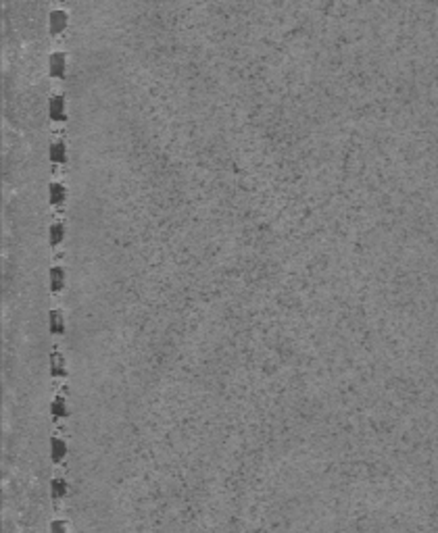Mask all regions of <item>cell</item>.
I'll use <instances>...</instances> for the list:
<instances>
[{"instance_id":"1","label":"cell","mask_w":438,"mask_h":533,"mask_svg":"<svg viewBox=\"0 0 438 533\" xmlns=\"http://www.w3.org/2000/svg\"><path fill=\"white\" fill-rule=\"evenodd\" d=\"M48 67H50V75L63 77V75H65V67H67L65 54H63V52H52L50 58H48Z\"/></svg>"},{"instance_id":"11","label":"cell","mask_w":438,"mask_h":533,"mask_svg":"<svg viewBox=\"0 0 438 533\" xmlns=\"http://www.w3.org/2000/svg\"><path fill=\"white\" fill-rule=\"evenodd\" d=\"M63 236H65V229H63V225H61V223H52L50 229H48V240H50V244H52V246L61 244V242H63Z\"/></svg>"},{"instance_id":"13","label":"cell","mask_w":438,"mask_h":533,"mask_svg":"<svg viewBox=\"0 0 438 533\" xmlns=\"http://www.w3.org/2000/svg\"><path fill=\"white\" fill-rule=\"evenodd\" d=\"M50 533H67L65 523H63V521H54V523L50 525Z\"/></svg>"},{"instance_id":"8","label":"cell","mask_w":438,"mask_h":533,"mask_svg":"<svg viewBox=\"0 0 438 533\" xmlns=\"http://www.w3.org/2000/svg\"><path fill=\"white\" fill-rule=\"evenodd\" d=\"M50 373L54 375V377L67 373V371H65V358H63L61 352H52V354H50Z\"/></svg>"},{"instance_id":"10","label":"cell","mask_w":438,"mask_h":533,"mask_svg":"<svg viewBox=\"0 0 438 533\" xmlns=\"http://www.w3.org/2000/svg\"><path fill=\"white\" fill-rule=\"evenodd\" d=\"M63 281H65V271H63L61 267H52L50 269V288L54 292H58L63 288Z\"/></svg>"},{"instance_id":"3","label":"cell","mask_w":438,"mask_h":533,"mask_svg":"<svg viewBox=\"0 0 438 533\" xmlns=\"http://www.w3.org/2000/svg\"><path fill=\"white\" fill-rule=\"evenodd\" d=\"M48 113H50V117L54 119V121H63L65 119V100H63V96H52L50 100H48Z\"/></svg>"},{"instance_id":"2","label":"cell","mask_w":438,"mask_h":533,"mask_svg":"<svg viewBox=\"0 0 438 533\" xmlns=\"http://www.w3.org/2000/svg\"><path fill=\"white\" fill-rule=\"evenodd\" d=\"M48 23H50V31H52V34H58V31H63V29L67 27V13L61 11V9L50 11Z\"/></svg>"},{"instance_id":"7","label":"cell","mask_w":438,"mask_h":533,"mask_svg":"<svg viewBox=\"0 0 438 533\" xmlns=\"http://www.w3.org/2000/svg\"><path fill=\"white\" fill-rule=\"evenodd\" d=\"M48 327L52 333H63L65 331V319H63L61 310H50L48 312Z\"/></svg>"},{"instance_id":"6","label":"cell","mask_w":438,"mask_h":533,"mask_svg":"<svg viewBox=\"0 0 438 533\" xmlns=\"http://www.w3.org/2000/svg\"><path fill=\"white\" fill-rule=\"evenodd\" d=\"M65 196H67V190H65V185H63V183L52 181L48 185V198H50L52 204H61L63 200H65Z\"/></svg>"},{"instance_id":"5","label":"cell","mask_w":438,"mask_h":533,"mask_svg":"<svg viewBox=\"0 0 438 533\" xmlns=\"http://www.w3.org/2000/svg\"><path fill=\"white\" fill-rule=\"evenodd\" d=\"M65 454H67V444L63 442L61 437H52L50 440V458L54 462H58V460L65 458Z\"/></svg>"},{"instance_id":"9","label":"cell","mask_w":438,"mask_h":533,"mask_svg":"<svg viewBox=\"0 0 438 533\" xmlns=\"http://www.w3.org/2000/svg\"><path fill=\"white\" fill-rule=\"evenodd\" d=\"M50 413H52V417H56V419H63V417H67V402H65V398L63 396H56L54 400H52V404H50Z\"/></svg>"},{"instance_id":"4","label":"cell","mask_w":438,"mask_h":533,"mask_svg":"<svg viewBox=\"0 0 438 533\" xmlns=\"http://www.w3.org/2000/svg\"><path fill=\"white\" fill-rule=\"evenodd\" d=\"M48 154H50V161H52V163H65V161H67V148H65V142H61V140L52 142Z\"/></svg>"},{"instance_id":"12","label":"cell","mask_w":438,"mask_h":533,"mask_svg":"<svg viewBox=\"0 0 438 533\" xmlns=\"http://www.w3.org/2000/svg\"><path fill=\"white\" fill-rule=\"evenodd\" d=\"M50 492H52V498H63L67 494V481L65 479H52L50 481Z\"/></svg>"}]
</instances>
